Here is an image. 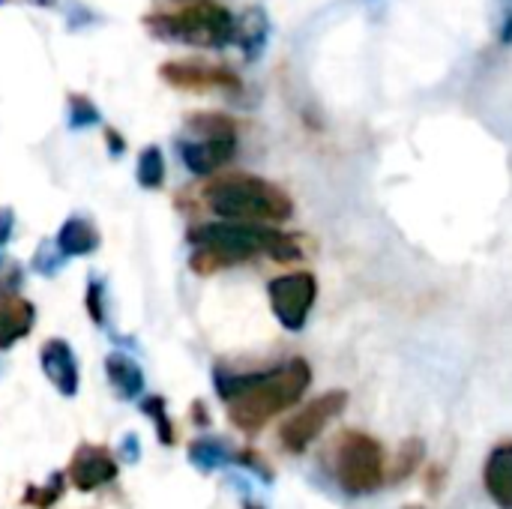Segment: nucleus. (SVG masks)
Here are the masks:
<instances>
[{"mask_svg": "<svg viewBox=\"0 0 512 509\" xmlns=\"http://www.w3.org/2000/svg\"><path fill=\"white\" fill-rule=\"evenodd\" d=\"M312 384V369L303 357H294L270 372L219 375L216 387L228 405V417L240 432H261L273 417L303 399Z\"/></svg>", "mask_w": 512, "mask_h": 509, "instance_id": "f257e3e1", "label": "nucleus"}, {"mask_svg": "<svg viewBox=\"0 0 512 509\" xmlns=\"http://www.w3.org/2000/svg\"><path fill=\"white\" fill-rule=\"evenodd\" d=\"M189 243H195V255L189 261V267L195 273H213V270H225L231 264L249 261L255 255H270L276 261H297L300 258V246L285 237L282 231L270 228V225H258V222H207L192 228Z\"/></svg>", "mask_w": 512, "mask_h": 509, "instance_id": "f03ea898", "label": "nucleus"}, {"mask_svg": "<svg viewBox=\"0 0 512 509\" xmlns=\"http://www.w3.org/2000/svg\"><path fill=\"white\" fill-rule=\"evenodd\" d=\"M207 204L216 216L234 222L279 225L294 213V201L285 189L252 174H231L207 189Z\"/></svg>", "mask_w": 512, "mask_h": 509, "instance_id": "7ed1b4c3", "label": "nucleus"}, {"mask_svg": "<svg viewBox=\"0 0 512 509\" xmlns=\"http://www.w3.org/2000/svg\"><path fill=\"white\" fill-rule=\"evenodd\" d=\"M333 477L339 489L351 498H363L378 492L387 483V462H384V447L378 438L345 429L333 441Z\"/></svg>", "mask_w": 512, "mask_h": 509, "instance_id": "20e7f679", "label": "nucleus"}, {"mask_svg": "<svg viewBox=\"0 0 512 509\" xmlns=\"http://www.w3.org/2000/svg\"><path fill=\"white\" fill-rule=\"evenodd\" d=\"M147 27L162 39L198 48H222L234 36V15L216 0H189L180 12L150 15Z\"/></svg>", "mask_w": 512, "mask_h": 509, "instance_id": "39448f33", "label": "nucleus"}, {"mask_svg": "<svg viewBox=\"0 0 512 509\" xmlns=\"http://www.w3.org/2000/svg\"><path fill=\"white\" fill-rule=\"evenodd\" d=\"M270 294V306L276 321L291 330L300 333L309 321V312L318 300V279L309 270H294V273H282L267 285Z\"/></svg>", "mask_w": 512, "mask_h": 509, "instance_id": "423d86ee", "label": "nucleus"}, {"mask_svg": "<svg viewBox=\"0 0 512 509\" xmlns=\"http://www.w3.org/2000/svg\"><path fill=\"white\" fill-rule=\"evenodd\" d=\"M348 408V393L345 390H330L318 399H312L300 414H294L282 429H279V441L288 453H306L309 444L327 429V423H333L342 411Z\"/></svg>", "mask_w": 512, "mask_h": 509, "instance_id": "0eeeda50", "label": "nucleus"}, {"mask_svg": "<svg viewBox=\"0 0 512 509\" xmlns=\"http://www.w3.org/2000/svg\"><path fill=\"white\" fill-rule=\"evenodd\" d=\"M159 72L168 84L183 87V90H237L240 87L234 72L207 66L201 60H171Z\"/></svg>", "mask_w": 512, "mask_h": 509, "instance_id": "6e6552de", "label": "nucleus"}, {"mask_svg": "<svg viewBox=\"0 0 512 509\" xmlns=\"http://www.w3.org/2000/svg\"><path fill=\"white\" fill-rule=\"evenodd\" d=\"M234 150H237V135H201V141L180 144L183 165L201 177L225 168L234 159Z\"/></svg>", "mask_w": 512, "mask_h": 509, "instance_id": "1a4fd4ad", "label": "nucleus"}, {"mask_svg": "<svg viewBox=\"0 0 512 509\" xmlns=\"http://www.w3.org/2000/svg\"><path fill=\"white\" fill-rule=\"evenodd\" d=\"M117 477V462L102 447L84 444L69 462V480L78 492H93Z\"/></svg>", "mask_w": 512, "mask_h": 509, "instance_id": "9d476101", "label": "nucleus"}, {"mask_svg": "<svg viewBox=\"0 0 512 509\" xmlns=\"http://www.w3.org/2000/svg\"><path fill=\"white\" fill-rule=\"evenodd\" d=\"M42 372L57 387L60 396L78 393V363L72 348L63 339H48L42 345Z\"/></svg>", "mask_w": 512, "mask_h": 509, "instance_id": "9b49d317", "label": "nucleus"}, {"mask_svg": "<svg viewBox=\"0 0 512 509\" xmlns=\"http://www.w3.org/2000/svg\"><path fill=\"white\" fill-rule=\"evenodd\" d=\"M483 486L498 509H512V441L498 444L483 465Z\"/></svg>", "mask_w": 512, "mask_h": 509, "instance_id": "f8f14e48", "label": "nucleus"}, {"mask_svg": "<svg viewBox=\"0 0 512 509\" xmlns=\"http://www.w3.org/2000/svg\"><path fill=\"white\" fill-rule=\"evenodd\" d=\"M267 36H270V21H267L264 9L252 6V9L243 12L240 21H234V36H231V42H237V45L243 48V54H246L249 60H255V57L264 51Z\"/></svg>", "mask_w": 512, "mask_h": 509, "instance_id": "ddd939ff", "label": "nucleus"}, {"mask_svg": "<svg viewBox=\"0 0 512 509\" xmlns=\"http://www.w3.org/2000/svg\"><path fill=\"white\" fill-rule=\"evenodd\" d=\"M96 246H99V234H96V228L87 219L72 216V219L63 222V228L57 234V249L63 255H72V258L90 255V252H96Z\"/></svg>", "mask_w": 512, "mask_h": 509, "instance_id": "4468645a", "label": "nucleus"}, {"mask_svg": "<svg viewBox=\"0 0 512 509\" xmlns=\"http://www.w3.org/2000/svg\"><path fill=\"white\" fill-rule=\"evenodd\" d=\"M33 327V306L27 300H6L0 306V348L15 345Z\"/></svg>", "mask_w": 512, "mask_h": 509, "instance_id": "2eb2a0df", "label": "nucleus"}, {"mask_svg": "<svg viewBox=\"0 0 512 509\" xmlns=\"http://www.w3.org/2000/svg\"><path fill=\"white\" fill-rule=\"evenodd\" d=\"M105 372H108V381L114 384V390L123 399H135L144 390V375H141L138 363L129 360L126 354H111L105 360Z\"/></svg>", "mask_w": 512, "mask_h": 509, "instance_id": "dca6fc26", "label": "nucleus"}, {"mask_svg": "<svg viewBox=\"0 0 512 509\" xmlns=\"http://www.w3.org/2000/svg\"><path fill=\"white\" fill-rule=\"evenodd\" d=\"M423 459H426V444L420 438H405L402 447L396 450L390 468H387V483H405V480H411L423 468Z\"/></svg>", "mask_w": 512, "mask_h": 509, "instance_id": "f3484780", "label": "nucleus"}, {"mask_svg": "<svg viewBox=\"0 0 512 509\" xmlns=\"http://www.w3.org/2000/svg\"><path fill=\"white\" fill-rule=\"evenodd\" d=\"M165 180V159H162V150L159 147H147L141 156H138V183L144 189H159Z\"/></svg>", "mask_w": 512, "mask_h": 509, "instance_id": "a211bd4d", "label": "nucleus"}, {"mask_svg": "<svg viewBox=\"0 0 512 509\" xmlns=\"http://www.w3.org/2000/svg\"><path fill=\"white\" fill-rule=\"evenodd\" d=\"M189 459H192L198 468H204V471H213V468H222V465H228L234 456L228 453V447H225L222 441H198V444H192V450H189Z\"/></svg>", "mask_w": 512, "mask_h": 509, "instance_id": "6ab92c4d", "label": "nucleus"}, {"mask_svg": "<svg viewBox=\"0 0 512 509\" xmlns=\"http://www.w3.org/2000/svg\"><path fill=\"white\" fill-rule=\"evenodd\" d=\"M141 411L150 414V417L156 420L159 441H162V444H171V441H174V432H171V423H168V414H165V402H162L159 396H150V399H144Z\"/></svg>", "mask_w": 512, "mask_h": 509, "instance_id": "aec40b11", "label": "nucleus"}, {"mask_svg": "<svg viewBox=\"0 0 512 509\" xmlns=\"http://www.w3.org/2000/svg\"><path fill=\"white\" fill-rule=\"evenodd\" d=\"M99 120V111L96 105H90V99L84 96H69V123L72 126H93Z\"/></svg>", "mask_w": 512, "mask_h": 509, "instance_id": "412c9836", "label": "nucleus"}, {"mask_svg": "<svg viewBox=\"0 0 512 509\" xmlns=\"http://www.w3.org/2000/svg\"><path fill=\"white\" fill-rule=\"evenodd\" d=\"M87 309H90V318L102 324V285L99 282H90V291H87Z\"/></svg>", "mask_w": 512, "mask_h": 509, "instance_id": "4be33fe9", "label": "nucleus"}, {"mask_svg": "<svg viewBox=\"0 0 512 509\" xmlns=\"http://www.w3.org/2000/svg\"><path fill=\"white\" fill-rule=\"evenodd\" d=\"M423 480H426V492H429V495H438V492L444 489V483H447V471H444L441 465H432V468L423 474Z\"/></svg>", "mask_w": 512, "mask_h": 509, "instance_id": "5701e85b", "label": "nucleus"}, {"mask_svg": "<svg viewBox=\"0 0 512 509\" xmlns=\"http://www.w3.org/2000/svg\"><path fill=\"white\" fill-rule=\"evenodd\" d=\"M105 138H108V144H111L108 150H111L114 156H117V153H123V138H120L114 129H108V132H105Z\"/></svg>", "mask_w": 512, "mask_h": 509, "instance_id": "b1692460", "label": "nucleus"}, {"mask_svg": "<svg viewBox=\"0 0 512 509\" xmlns=\"http://www.w3.org/2000/svg\"><path fill=\"white\" fill-rule=\"evenodd\" d=\"M402 509H426V507H423V504H405Z\"/></svg>", "mask_w": 512, "mask_h": 509, "instance_id": "393cba45", "label": "nucleus"}, {"mask_svg": "<svg viewBox=\"0 0 512 509\" xmlns=\"http://www.w3.org/2000/svg\"><path fill=\"white\" fill-rule=\"evenodd\" d=\"M246 509H261V507H255V504H246Z\"/></svg>", "mask_w": 512, "mask_h": 509, "instance_id": "a878e982", "label": "nucleus"}, {"mask_svg": "<svg viewBox=\"0 0 512 509\" xmlns=\"http://www.w3.org/2000/svg\"><path fill=\"white\" fill-rule=\"evenodd\" d=\"M183 3H189V0H183Z\"/></svg>", "mask_w": 512, "mask_h": 509, "instance_id": "bb28decb", "label": "nucleus"}]
</instances>
